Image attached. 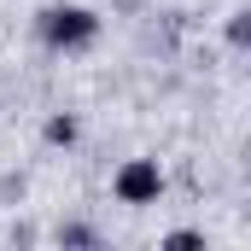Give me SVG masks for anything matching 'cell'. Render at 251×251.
Here are the masks:
<instances>
[{
  "label": "cell",
  "instance_id": "obj_1",
  "mask_svg": "<svg viewBox=\"0 0 251 251\" xmlns=\"http://www.w3.org/2000/svg\"><path fill=\"white\" fill-rule=\"evenodd\" d=\"M41 41L53 47V53H88L94 41H100V12H88V6H47L41 12Z\"/></svg>",
  "mask_w": 251,
  "mask_h": 251
},
{
  "label": "cell",
  "instance_id": "obj_2",
  "mask_svg": "<svg viewBox=\"0 0 251 251\" xmlns=\"http://www.w3.org/2000/svg\"><path fill=\"white\" fill-rule=\"evenodd\" d=\"M111 193H117V204H158V193H164L158 158H128L123 170L111 176Z\"/></svg>",
  "mask_w": 251,
  "mask_h": 251
},
{
  "label": "cell",
  "instance_id": "obj_3",
  "mask_svg": "<svg viewBox=\"0 0 251 251\" xmlns=\"http://www.w3.org/2000/svg\"><path fill=\"white\" fill-rule=\"evenodd\" d=\"M41 134H47V146H64V152H70V146L82 140V123H76L70 111H53V117H47V128H41Z\"/></svg>",
  "mask_w": 251,
  "mask_h": 251
},
{
  "label": "cell",
  "instance_id": "obj_4",
  "mask_svg": "<svg viewBox=\"0 0 251 251\" xmlns=\"http://www.w3.org/2000/svg\"><path fill=\"white\" fill-rule=\"evenodd\" d=\"M222 41H228L234 53H251V6H240V12L222 24Z\"/></svg>",
  "mask_w": 251,
  "mask_h": 251
},
{
  "label": "cell",
  "instance_id": "obj_5",
  "mask_svg": "<svg viewBox=\"0 0 251 251\" xmlns=\"http://www.w3.org/2000/svg\"><path fill=\"white\" fill-rule=\"evenodd\" d=\"M94 240H100V234H94L88 222H64L59 228V246H94Z\"/></svg>",
  "mask_w": 251,
  "mask_h": 251
},
{
  "label": "cell",
  "instance_id": "obj_6",
  "mask_svg": "<svg viewBox=\"0 0 251 251\" xmlns=\"http://www.w3.org/2000/svg\"><path fill=\"white\" fill-rule=\"evenodd\" d=\"M164 246H204V234L199 228H176V234H164Z\"/></svg>",
  "mask_w": 251,
  "mask_h": 251
}]
</instances>
